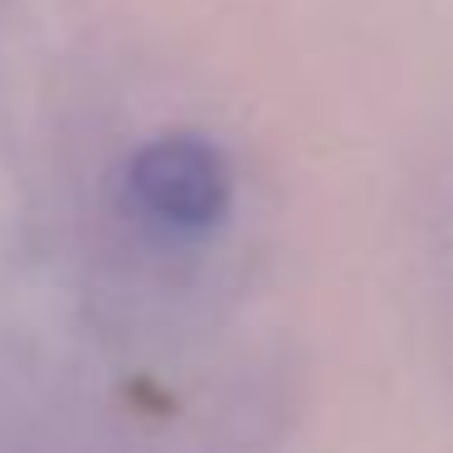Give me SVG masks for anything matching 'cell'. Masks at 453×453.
<instances>
[{"instance_id":"1","label":"cell","mask_w":453,"mask_h":453,"mask_svg":"<svg viewBox=\"0 0 453 453\" xmlns=\"http://www.w3.org/2000/svg\"><path fill=\"white\" fill-rule=\"evenodd\" d=\"M127 196L137 215L166 234H205L225 219L234 180H229V161L205 137L171 132L132 157Z\"/></svg>"}]
</instances>
